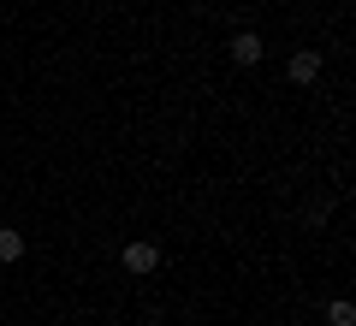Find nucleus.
<instances>
[{
  "label": "nucleus",
  "instance_id": "1",
  "mask_svg": "<svg viewBox=\"0 0 356 326\" xmlns=\"http://www.w3.org/2000/svg\"><path fill=\"white\" fill-rule=\"evenodd\" d=\"M119 261H125V273H154V267H161V250H154L149 238H131L125 250H119Z\"/></svg>",
  "mask_w": 356,
  "mask_h": 326
},
{
  "label": "nucleus",
  "instance_id": "2",
  "mask_svg": "<svg viewBox=\"0 0 356 326\" xmlns=\"http://www.w3.org/2000/svg\"><path fill=\"white\" fill-rule=\"evenodd\" d=\"M226 54H232V60H238V65H261V36H255V30H238V36H232L226 42Z\"/></svg>",
  "mask_w": 356,
  "mask_h": 326
},
{
  "label": "nucleus",
  "instance_id": "3",
  "mask_svg": "<svg viewBox=\"0 0 356 326\" xmlns=\"http://www.w3.org/2000/svg\"><path fill=\"white\" fill-rule=\"evenodd\" d=\"M285 72H291V83H315V77H321V54H315V48L291 54V65H285Z\"/></svg>",
  "mask_w": 356,
  "mask_h": 326
},
{
  "label": "nucleus",
  "instance_id": "4",
  "mask_svg": "<svg viewBox=\"0 0 356 326\" xmlns=\"http://www.w3.org/2000/svg\"><path fill=\"white\" fill-rule=\"evenodd\" d=\"M18 255H24V231H13V226H0V261L13 267Z\"/></svg>",
  "mask_w": 356,
  "mask_h": 326
},
{
  "label": "nucleus",
  "instance_id": "5",
  "mask_svg": "<svg viewBox=\"0 0 356 326\" xmlns=\"http://www.w3.org/2000/svg\"><path fill=\"white\" fill-rule=\"evenodd\" d=\"M327 326H356V309H350L344 297H332V302H327Z\"/></svg>",
  "mask_w": 356,
  "mask_h": 326
}]
</instances>
